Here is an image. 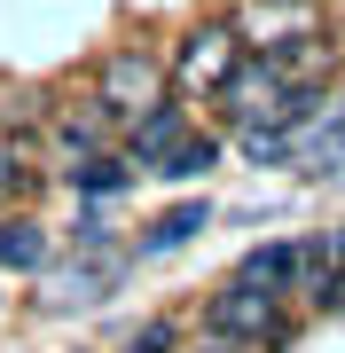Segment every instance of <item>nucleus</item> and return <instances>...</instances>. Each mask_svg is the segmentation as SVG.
Masks as SVG:
<instances>
[{
	"mask_svg": "<svg viewBox=\"0 0 345 353\" xmlns=\"http://www.w3.org/2000/svg\"><path fill=\"white\" fill-rule=\"evenodd\" d=\"M48 259H55L48 220H32L24 204H8V212H0V275H39Z\"/></svg>",
	"mask_w": 345,
	"mask_h": 353,
	"instance_id": "obj_13",
	"label": "nucleus"
},
{
	"mask_svg": "<svg viewBox=\"0 0 345 353\" xmlns=\"http://www.w3.org/2000/svg\"><path fill=\"white\" fill-rule=\"evenodd\" d=\"M298 173H306V181H330V173H345V87L330 94V110H322V126L306 134V141H298Z\"/></svg>",
	"mask_w": 345,
	"mask_h": 353,
	"instance_id": "obj_14",
	"label": "nucleus"
},
{
	"mask_svg": "<svg viewBox=\"0 0 345 353\" xmlns=\"http://www.w3.org/2000/svg\"><path fill=\"white\" fill-rule=\"evenodd\" d=\"M63 252H87V259H103V252H118V228H110V212H103V204H87V212L71 220Z\"/></svg>",
	"mask_w": 345,
	"mask_h": 353,
	"instance_id": "obj_19",
	"label": "nucleus"
},
{
	"mask_svg": "<svg viewBox=\"0 0 345 353\" xmlns=\"http://www.w3.org/2000/svg\"><path fill=\"white\" fill-rule=\"evenodd\" d=\"M228 141H236V165H267V173H275V165H291V157H298V141L282 134V126H236Z\"/></svg>",
	"mask_w": 345,
	"mask_h": 353,
	"instance_id": "obj_17",
	"label": "nucleus"
},
{
	"mask_svg": "<svg viewBox=\"0 0 345 353\" xmlns=\"http://www.w3.org/2000/svg\"><path fill=\"white\" fill-rule=\"evenodd\" d=\"M48 118H55V87H8L0 94V141H16V150L48 141Z\"/></svg>",
	"mask_w": 345,
	"mask_h": 353,
	"instance_id": "obj_15",
	"label": "nucleus"
},
{
	"mask_svg": "<svg viewBox=\"0 0 345 353\" xmlns=\"http://www.w3.org/2000/svg\"><path fill=\"white\" fill-rule=\"evenodd\" d=\"M134 181H141V165H134L126 150H94V157H71V165H63V189H79L87 204H118Z\"/></svg>",
	"mask_w": 345,
	"mask_h": 353,
	"instance_id": "obj_12",
	"label": "nucleus"
},
{
	"mask_svg": "<svg viewBox=\"0 0 345 353\" xmlns=\"http://www.w3.org/2000/svg\"><path fill=\"white\" fill-rule=\"evenodd\" d=\"M243 55H251V48L236 39L228 8H220V16H196V24H180V32H173V48H165L173 94H180V102H212V87L243 63Z\"/></svg>",
	"mask_w": 345,
	"mask_h": 353,
	"instance_id": "obj_2",
	"label": "nucleus"
},
{
	"mask_svg": "<svg viewBox=\"0 0 345 353\" xmlns=\"http://www.w3.org/2000/svg\"><path fill=\"white\" fill-rule=\"evenodd\" d=\"M314 259H330V267H345V220H337V228H314Z\"/></svg>",
	"mask_w": 345,
	"mask_h": 353,
	"instance_id": "obj_20",
	"label": "nucleus"
},
{
	"mask_svg": "<svg viewBox=\"0 0 345 353\" xmlns=\"http://www.w3.org/2000/svg\"><path fill=\"white\" fill-rule=\"evenodd\" d=\"M228 24H236V39L251 55H275V48H291V39L337 24V16H330V0H236Z\"/></svg>",
	"mask_w": 345,
	"mask_h": 353,
	"instance_id": "obj_7",
	"label": "nucleus"
},
{
	"mask_svg": "<svg viewBox=\"0 0 345 353\" xmlns=\"http://www.w3.org/2000/svg\"><path fill=\"white\" fill-rule=\"evenodd\" d=\"M291 306H298V322H330V314H345V267L306 259V275H298Z\"/></svg>",
	"mask_w": 345,
	"mask_h": 353,
	"instance_id": "obj_16",
	"label": "nucleus"
},
{
	"mask_svg": "<svg viewBox=\"0 0 345 353\" xmlns=\"http://www.w3.org/2000/svg\"><path fill=\"white\" fill-rule=\"evenodd\" d=\"M196 330L205 338H228L236 353H291L298 338V306L291 299H267V290H251V283H212L205 299H196Z\"/></svg>",
	"mask_w": 345,
	"mask_h": 353,
	"instance_id": "obj_1",
	"label": "nucleus"
},
{
	"mask_svg": "<svg viewBox=\"0 0 345 353\" xmlns=\"http://www.w3.org/2000/svg\"><path fill=\"white\" fill-rule=\"evenodd\" d=\"M306 259H314V236H267V243H251V252H236L228 275L267 290V299H291L298 275H306Z\"/></svg>",
	"mask_w": 345,
	"mask_h": 353,
	"instance_id": "obj_8",
	"label": "nucleus"
},
{
	"mask_svg": "<svg viewBox=\"0 0 345 353\" xmlns=\"http://www.w3.org/2000/svg\"><path fill=\"white\" fill-rule=\"evenodd\" d=\"M180 353H236L228 338H205V330H196V338H180Z\"/></svg>",
	"mask_w": 345,
	"mask_h": 353,
	"instance_id": "obj_21",
	"label": "nucleus"
},
{
	"mask_svg": "<svg viewBox=\"0 0 345 353\" xmlns=\"http://www.w3.org/2000/svg\"><path fill=\"white\" fill-rule=\"evenodd\" d=\"M87 87L110 102L118 118H141L149 102L173 94V71H165V48H149V39H126V48H110L103 63L87 71Z\"/></svg>",
	"mask_w": 345,
	"mask_h": 353,
	"instance_id": "obj_3",
	"label": "nucleus"
},
{
	"mask_svg": "<svg viewBox=\"0 0 345 353\" xmlns=\"http://www.w3.org/2000/svg\"><path fill=\"white\" fill-rule=\"evenodd\" d=\"M196 126V102H180V94H165V102H149L141 118H126V134H118V150H126L134 165H149L157 150H173L180 134Z\"/></svg>",
	"mask_w": 345,
	"mask_h": 353,
	"instance_id": "obj_10",
	"label": "nucleus"
},
{
	"mask_svg": "<svg viewBox=\"0 0 345 353\" xmlns=\"http://www.w3.org/2000/svg\"><path fill=\"white\" fill-rule=\"evenodd\" d=\"M205 228H212V204H205V196H180V204H165L157 220H141L134 259H165V252H180V243H196Z\"/></svg>",
	"mask_w": 345,
	"mask_h": 353,
	"instance_id": "obj_11",
	"label": "nucleus"
},
{
	"mask_svg": "<svg viewBox=\"0 0 345 353\" xmlns=\"http://www.w3.org/2000/svg\"><path fill=\"white\" fill-rule=\"evenodd\" d=\"M282 94H291V71L275 63V55H243V63L212 87V126L236 134V126H267L282 110Z\"/></svg>",
	"mask_w": 345,
	"mask_h": 353,
	"instance_id": "obj_4",
	"label": "nucleus"
},
{
	"mask_svg": "<svg viewBox=\"0 0 345 353\" xmlns=\"http://www.w3.org/2000/svg\"><path fill=\"white\" fill-rule=\"evenodd\" d=\"M39 306L48 314H87V306H103L118 299V283H126V252H103V259H87V252H55L48 267H39Z\"/></svg>",
	"mask_w": 345,
	"mask_h": 353,
	"instance_id": "obj_5",
	"label": "nucleus"
},
{
	"mask_svg": "<svg viewBox=\"0 0 345 353\" xmlns=\"http://www.w3.org/2000/svg\"><path fill=\"white\" fill-rule=\"evenodd\" d=\"M180 338H189L180 314H149V322H134L126 338H118V353H180Z\"/></svg>",
	"mask_w": 345,
	"mask_h": 353,
	"instance_id": "obj_18",
	"label": "nucleus"
},
{
	"mask_svg": "<svg viewBox=\"0 0 345 353\" xmlns=\"http://www.w3.org/2000/svg\"><path fill=\"white\" fill-rule=\"evenodd\" d=\"M220 157H228V134H220V126H205V118H196V126L180 134L173 150H157L149 165H141V181H180V189H189V181H205V173H212Z\"/></svg>",
	"mask_w": 345,
	"mask_h": 353,
	"instance_id": "obj_9",
	"label": "nucleus"
},
{
	"mask_svg": "<svg viewBox=\"0 0 345 353\" xmlns=\"http://www.w3.org/2000/svg\"><path fill=\"white\" fill-rule=\"evenodd\" d=\"M118 134H126V118H118L110 102L87 87V79L55 94V118H48V150L63 157V165H71V157H94V150H118Z\"/></svg>",
	"mask_w": 345,
	"mask_h": 353,
	"instance_id": "obj_6",
	"label": "nucleus"
}]
</instances>
